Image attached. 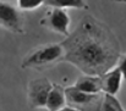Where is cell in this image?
<instances>
[{"mask_svg": "<svg viewBox=\"0 0 126 111\" xmlns=\"http://www.w3.org/2000/svg\"><path fill=\"white\" fill-rule=\"evenodd\" d=\"M44 5L49 6L50 9H63V10H69V9H88V5L86 1L82 0H44Z\"/></svg>", "mask_w": 126, "mask_h": 111, "instance_id": "30bf717a", "label": "cell"}, {"mask_svg": "<svg viewBox=\"0 0 126 111\" xmlns=\"http://www.w3.org/2000/svg\"><path fill=\"white\" fill-rule=\"evenodd\" d=\"M0 26L12 33H25L23 16L17 6L6 1H0Z\"/></svg>", "mask_w": 126, "mask_h": 111, "instance_id": "3957f363", "label": "cell"}, {"mask_svg": "<svg viewBox=\"0 0 126 111\" xmlns=\"http://www.w3.org/2000/svg\"><path fill=\"white\" fill-rule=\"evenodd\" d=\"M53 83L47 78L33 79L28 83V104L32 108H45Z\"/></svg>", "mask_w": 126, "mask_h": 111, "instance_id": "8992f818", "label": "cell"}, {"mask_svg": "<svg viewBox=\"0 0 126 111\" xmlns=\"http://www.w3.org/2000/svg\"><path fill=\"white\" fill-rule=\"evenodd\" d=\"M124 78L121 72L118 70V67L111 69L110 71H108L107 73L100 76V82H102V92H104V94H109L115 97L120 88H121V83H123Z\"/></svg>", "mask_w": 126, "mask_h": 111, "instance_id": "52a82bcc", "label": "cell"}, {"mask_svg": "<svg viewBox=\"0 0 126 111\" xmlns=\"http://www.w3.org/2000/svg\"><path fill=\"white\" fill-rule=\"evenodd\" d=\"M97 111H125L120 101L109 94H103Z\"/></svg>", "mask_w": 126, "mask_h": 111, "instance_id": "8fae6325", "label": "cell"}, {"mask_svg": "<svg viewBox=\"0 0 126 111\" xmlns=\"http://www.w3.org/2000/svg\"><path fill=\"white\" fill-rule=\"evenodd\" d=\"M125 4H126V1H125Z\"/></svg>", "mask_w": 126, "mask_h": 111, "instance_id": "9a60e30c", "label": "cell"}, {"mask_svg": "<svg viewBox=\"0 0 126 111\" xmlns=\"http://www.w3.org/2000/svg\"><path fill=\"white\" fill-rule=\"evenodd\" d=\"M67 106L66 104V95H65V88L60 84L53 83L51 89L49 92L45 109L48 111H59Z\"/></svg>", "mask_w": 126, "mask_h": 111, "instance_id": "ba28073f", "label": "cell"}, {"mask_svg": "<svg viewBox=\"0 0 126 111\" xmlns=\"http://www.w3.org/2000/svg\"><path fill=\"white\" fill-rule=\"evenodd\" d=\"M64 49L61 44H45L33 49L22 61V69L45 70L54 66L56 62L63 61Z\"/></svg>", "mask_w": 126, "mask_h": 111, "instance_id": "7a4b0ae2", "label": "cell"}, {"mask_svg": "<svg viewBox=\"0 0 126 111\" xmlns=\"http://www.w3.org/2000/svg\"><path fill=\"white\" fill-rule=\"evenodd\" d=\"M44 5V0H18L17 9L20 11H33Z\"/></svg>", "mask_w": 126, "mask_h": 111, "instance_id": "7c38bea8", "label": "cell"}, {"mask_svg": "<svg viewBox=\"0 0 126 111\" xmlns=\"http://www.w3.org/2000/svg\"><path fill=\"white\" fill-rule=\"evenodd\" d=\"M66 104L67 106L75 108L77 110H88V109H98L100 104V94H87L75 89L72 85L65 88Z\"/></svg>", "mask_w": 126, "mask_h": 111, "instance_id": "5b68a950", "label": "cell"}, {"mask_svg": "<svg viewBox=\"0 0 126 111\" xmlns=\"http://www.w3.org/2000/svg\"><path fill=\"white\" fill-rule=\"evenodd\" d=\"M59 111H80V110H77L75 108H71V106H65L64 109H61V110H59Z\"/></svg>", "mask_w": 126, "mask_h": 111, "instance_id": "5bb4252c", "label": "cell"}, {"mask_svg": "<svg viewBox=\"0 0 126 111\" xmlns=\"http://www.w3.org/2000/svg\"><path fill=\"white\" fill-rule=\"evenodd\" d=\"M72 87L87 94H100L102 93V82H100L99 76L83 74L77 78V81L75 82Z\"/></svg>", "mask_w": 126, "mask_h": 111, "instance_id": "9c48e42d", "label": "cell"}, {"mask_svg": "<svg viewBox=\"0 0 126 111\" xmlns=\"http://www.w3.org/2000/svg\"><path fill=\"white\" fill-rule=\"evenodd\" d=\"M118 70L121 72L123 74V78H124V81L126 82V54L125 55H123V56H120V59H119V61H118Z\"/></svg>", "mask_w": 126, "mask_h": 111, "instance_id": "4fadbf2b", "label": "cell"}, {"mask_svg": "<svg viewBox=\"0 0 126 111\" xmlns=\"http://www.w3.org/2000/svg\"><path fill=\"white\" fill-rule=\"evenodd\" d=\"M70 15L67 14L66 10L63 9H50L47 15L44 16L41 21V25L44 26L45 28L63 34L65 37L70 36Z\"/></svg>", "mask_w": 126, "mask_h": 111, "instance_id": "277c9868", "label": "cell"}, {"mask_svg": "<svg viewBox=\"0 0 126 111\" xmlns=\"http://www.w3.org/2000/svg\"><path fill=\"white\" fill-rule=\"evenodd\" d=\"M63 61L70 62L83 74L103 76L120 59V44L109 27L87 15L63 43Z\"/></svg>", "mask_w": 126, "mask_h": 111, "instance_id": "6da1fadb", "label": "cell"}]
</instances>
